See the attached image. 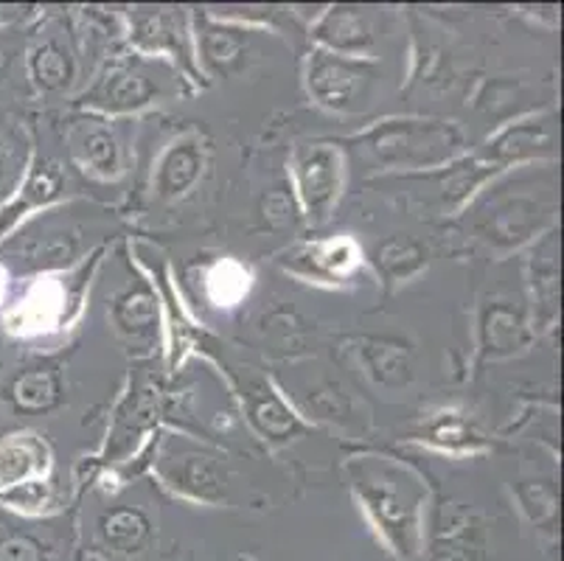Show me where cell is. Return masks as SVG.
Here are the masks:
<instances>
[{
  "mask_svg": "<svg viewBox=\"0 0 564 561\" xmlns=\"http://www.w3.org/2000/svg\"><path fill=\"white\" fill-rule=\"evenodd\" d=\"M357 488H360L366 506L371 508L373 519L382 525V531L399 548V553H410L415 531V497L410 486H404L397 472L382 470V466L379 470L362 466L360 477H357Z\"/></svg>",
  "mask_w": 564,
  "mask_h": 561,
  "instance_id": "1",
  "label": "cell"
},
{
  "mask_svg": "<svg viewBox=\"0 0 564 561\" xmlns=\"http://www.w3.org/2000/svg\"><path fill=\"white\" fill-rule=\"evenodd\" d=\"M371 143L384 163L408 166V163H433L447 158L458 149L460 138L453 127H441V123L397 121L373 132Z\"/></svg>",
  "mask_w": 564,
  "mask_h": 561,
  "instance_id": "2",
  "label": "cell"
},
{
  "mask_svg": "<svg viewBox=\"0 0 564 561\" xmlns=\"http://www.w3.org/2000/svg\"><path fill=\"white\" fill-rule=\"evenodd\" d=\"M373 71L343 56L315 54L310 62V90L315 99L335 110H357L366 105Z\"/></svg>",
  "mask_w": 564,
  "mask_h": 561,
  "instance_id": "3",
  "label": "cell"
},
{
  "mask_svg": "<svg viewBox=\"0 0 564 561\" xmlns=\"http://www.w3.org/2000/svg\"><path fill=\"white\" fill-rule=\"evenodd\" d=\"M337 177H340V158L332 147H315L304 149L299 158V183L301 197H304L310 214L321 216L329 208V203L337 194Z\"/></svg>",
  "mask_w": 564,
  "mask_h": 561,
  "instance_id": "4",
  "label": "cell"
},
{
  "mask_svg": "<svg viewBox=\"0 0 564 561\" xmlns=\"http://www.w3.org/2000/svg\"><path fill=\"white\" fill-rule=\"evenodd\" d=\"M155 93L158 87L143 74L132 68H116L96 85L90 101L105 110H132V107L147 105Z\"/></svg>",
  "mask_w": 564,
  "mask_h": 561,
  "instance_id": "5",
  "label": "cell"
},
{
  "mask_svg": "<svg viewBox=\"0 0 564 561\" xmlns=\"http://www.w3.org/2000/svg\"><path fill=\"white\" fill-rule=\"evenodd\" d=\"M360 357L366 370L371 374L377 382L382 385H404L410 379V370H413V363H410V348L399 339L388 337H366L360 339Z\"/></svg>",
  "mask_w": 564,
  "mask_h": 561,
  "instance_id": "6",
  "label": "cell"
},
{
  "mask_svg": "<svg viewBox=\"0 0 564 561\" xmlns=\"http://www.w3.org/2000/svg\"><path fill=\"white\" fill-rule=\"evenodd\" d=\"M317 37L337 51H366L373 43V29L362 9L340 7L323 20Z\"/></svg>",
  "mask_w": 564,
  "mask_h": 561,
  "instance_id": "7",
  "label": "cell"
},
{
  "mask_svg": "<svg viewBox=\"0 0 564 561\" xmlns=\"http://www.w3.org/2000/svg\"><path fill=\"white\" fill-rule=\"evenodd\" d=\"M9 399L20 413H43L59 399V374L54 368H29L9 385Z\"/></svg>",
  "mask_w": 564,
  "mask_h": 561,
  "instance_id": "8",
  "label": "cell"
},
{
  "mask_svg": "<svg viewBox=\"0 0 564 561\" xmlns=\"http://www.w3.org/2000/svg\"><path fill=\"white\" fill-rule=\"evenodd\" d=\"M250 51V37L239 29L225 25H205L203 29V56L219 74H234L245 65Z\"/></svg>",
  "mask_w": 564,
  "mask_h": 561,
  "instance_id": "9",
  "label": "cell"
},
{
  "mask_svg": "<svg viewBox=\"0 0 564 561\" xmlns=\"http://www.w3.org/2000/svg\"><path fill=\"white\" fill-rule=\"evenodd\" d=\"M45 470V450L34 439H14L0 446V486L18 488Z\"/></svg>",
  "mask_w": 564,
  "mask_h": 561,
  "instance_id": "10",
  "label": "cell"
},
{
  "mask_svg": "<svg viewBox=\"0 0 564 561\" xmlns=\"http://www.w3.org/2000/svg\"><path fill=\"white\" fill-rule=\"evenodd\" d=\"M203 169V154L197 143H181L163 158L161 172H158V192L163 197H181L194 185Z\"/></svg>",
  "mask_w": 564,
  "mask_h": 561,
  "instance_id": "11",
  "label": "cell"
},
{
  "mask_svg": "<svg viewBox=\"0 0 564 561\" xmlns=\"http://www.w3.org/2000/svg\"><path fill=\"white\" fill-rule=\"evenodd\" d=\"M101 537L110 548L132 553L150 539V519L138 508H112L101 517Z\"/></svg>",
  "mask_w": 564,
  "mask_h": 561,
  "instance_id": "12",
  "label": "cell"
},
{
  "mask_svg": "<svg viewBox=\"0 0 564 561\" xmlns=\"http://www.w3.org/2000/svg\"><path fill=\"white\" fill-rule=\"evenodd\" d=\"M74 149L79 154V161L94 169V172L105 174V177L118 172V143L112 132L101 123L82 127L74 136Z\"/></svg>",
  "mask_w": 564,
  "mask_h": 561,
  "instance_id": "13",
  "label": "cell"
},
{
  "mask_svg": "<svg viewBox=\"0 0 564 561\" xmlns=\"http://www.w3.org/2000/svg\"><path fill=\"white\" fill-rule=\"evenodd\" d=\"M172 481L177 488L194 494V497H203V500H217L219 494H223L217 466H214L212 457L205 455L183 457L177 463V470L172 472Z\"/></svg>",
  "mask_w": 564,
  "mask_h": 561,
  "instance_id": "14",
  "label": "cell"
},
{
  "mask_svg": "<svg viewBox=\"0 0 564 561\" xmlns=\"http://www.w3.org/2000/svg\"><path fill=\"white\" fill-rule=\"evenodd\" d=\"M250 419L259 424V430L270 439H286L292 432L299 430L295 419L290 416V410L275 399V393L264 385H256L253 393H250Z\"/></svg>",
  "mask_w": 564,
  "mask_h": 561,
  "instance_id": "15",
  "label": "cell"
},
{
  "mask_svg": "<svg viewBox=\"0 0 564 561\" xmlns=\"http://www.w3.org/2000/svg\"><path fill=\"white\" fill-rule=\"evenodd\" d=\"M70 74H74V65H70L68 51L56 40H45L34 48L32 76L43 90H59V87L68 85Z\"/></svg>",
  "mask_w": 564,
  "mask_h": 561,
  "instance_id": "16",
  "label": "cell"
},
{
  "mask_svg": "<svg viewBox=\"0 0 564 561\" xmlns=\"http://www.w3.org/2000/svg\"><path fill=\"white\" fill-rule=\"evenodd\" d=\"M424 259L427 250L408 236H393L377 250V265L388 278H408L424 265Z\"/></svg>",
  "mask_w": 564,
  "mask_h": 561,
  "instance_id": "17",
  "label": "cell"
},
{
  "mask_svg": "<svg viewBox=\"0 0 564 561\" xmlns=\"http://www.w3.org/2000/svg\"><path fill=\"white\" fill-rule=\"evenodd\" d=\"M116 323L127 334H135V337L152 334V328H155V301H152L147 287H138V290H130L127 295L118 298Z\"/></svg>",
  "mask_w": 564,
  "mask_h": 561,
  "instance_id": "18",
  "label": "cell"
},
{
  "mask_svg": "<svg viewBox=\"0 0 564 561\" xmlns=\"http://www.w3.org/2000/svg\"><path fill=\"white\" fill-rule=\"evenodd\" d=\"M486 346L495 352H511L522 343V317L509 306H495L484 317Z\"/></svg>",
  "mask_w": 564,
  "mask_h": 561,
  "instance_id": "19",
  "label": "cell"
},
{
  "mask_svg": "<svg viewBox=\"0 0 564 561\" xmlns=\"http://www.w3.org/2000/svg\"><path fill=\"white\" fill-rule=\"evenodd\" d=\"M553 138L547 130H533V127H517V130L506 132L497 141V154L514 158V154H533L536 149L551 147Z\"/></svg>",
  "mask_w": 564,
  "mask_h": 561,
  "instance_id": "20",
  "label": "cell"
},
{
  "mask_svg": "<svg viewBox=\"0 0 564 561\" xmlns=\"http://www.w3.org/2000/svg\"><path fill=\"white\" fill-rule=\"evenodd\" d=\"M354 265V250L348 241H329V245H315L310 250V270H323L329 276H340Z\"/></svg>",
  "mask_w": 564,
  "mask_h": 561,
  "instance_id": "21",
  "label": "cell"
},
{
  "mask_svg": "<svg viewBox=\"0 0 564 561\" xmlns=\"http://www.w3.org/2000/svg\"><path fill=\"white\" fill-rule=\"evenodd\" d=\"M0 561H45V548L32 533L9 531L0 537Z\"/></svg>",
  "mask_w": 564,
  "mask_h": 561,
  "instance_id": "22",
  "label": "cell"
},
{
  "mask_svg": "<svg viewBox=\"0 0 564 561\" xmlns=\"http://www.w3.org/2000/svg\"><path fill=\"white\" fill-rule=\"evenodd\" d=\"M9 177V154H7V147L0 143V185L7 183Z\"/></svg>",
  "mask_w": 564,
  "mask_h": 561,
  "instance_id": "23",
  "label": "cell"
},
{
  "mask_svg": "<svg viewBox=\"0 0 564 561\" xmlns=\"http://www.w3.org/2000/svg\"><path fill=\"white\" fill-rule=\"evenodd\" d=\"M9 56H12L9 45L0 43V74H3V68H7V65H9Z\"/></svg>",
  "mask_w": 564,
  "mask_h": 561,
  "instance_id": "24",
  "label": "cell"
},
{
  "mask_svg": "<svg viewBox=\"0 0 564 561\" xmlns=\"http://www.w3.org/2000/svg\"><path fill=\"white\" fill-rule=\"evenodd\" d=\"M12 18V12H7V9H0V23H3V20H9Z\"/></svg>",
  "mask_w": 564,
  "mask_h": 561,
  "instance_id": "25",
  "label": "cell"
}]
</instances>
